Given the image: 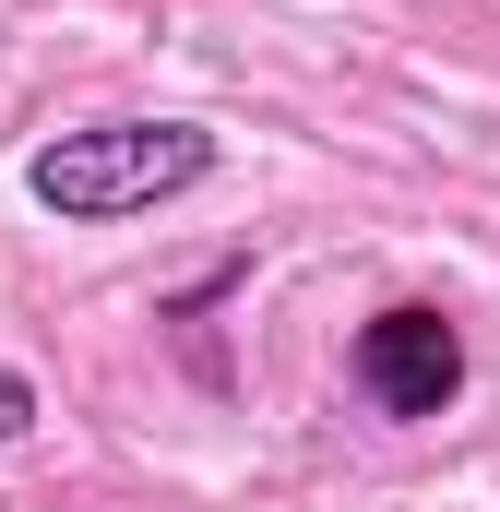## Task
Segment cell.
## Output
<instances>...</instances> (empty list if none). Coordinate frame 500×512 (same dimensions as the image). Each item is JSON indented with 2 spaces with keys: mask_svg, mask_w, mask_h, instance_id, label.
I'll list each match as a JSON object with an SVG mask.
<instances>
[{
  "mask_svg": "<svg viewBox=\"0 0 500 512\" xmlns=\"http://www.w3.org/2000/svg\"><path fill=\"white\" fill-rule=\"evenodd\" d=\"M24 429H36V382H24V370H0V441H24Z\"/></svg>",
  "mask_w": 500,
  "mask_h": 512,
  "instance_id": "3",
  "label": "cell"
},
{
  "mask_svg": "<svg viewBox=\"0 0 500 512\" xmlns=\"http://www.w3.org/2000/svg\"><path fill=\"white\" fill-rule=\"evenodd\" d=\"M358 393H370L381 417H441L465 393V334L429 298H393L370 334H358Z\"/></svg>",
  "mask_w": 500,
  "mask_h": 512,
  "instance_id": "2",
  "label": "cell"
},
{
  "mask_svg": "<svg viewBox=\"0 0 500 512\" xmlns=\"http://www.w3.org/2000/svg\"><path fill=\"white\" fill-rule=\"evenodd\" d=\"M203 179H215V131L191 120H96V131L36 143V167H24V191L60 227H120V215H155Z\"/></svg>",
  "mask_w": 500,
  "mask_h": 512,
  "instance_id": "1",
  "label": "cell"
}]
</instances>
